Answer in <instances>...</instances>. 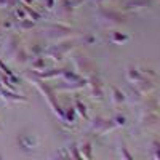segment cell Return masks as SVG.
Returning a JSON list of instances; mask_svg holds the SVG:
<instances>
[{"label": "cell", "instance_id": "2e32d148", "mask_svg": "<svg viewBox=\"0 0 160 160\" xmlns=\"http://www.w3.org/2000/svg\"><path fill=\"white\" fill-rule=\"evenodd\" d=\"M13 24H15V29H18V31H21V32H28V31H31V29L35 28V21L31 19V18L18 19V21H15Z\"/></svg>", "mask_w": 160, "mask_h": 160}, {"label": "cell", "instance_id": "d6a6232c", "mask_svg": "<svg viewBox=\"0 0 160 160\" xmlns=\"http://www.w3.org/2000/svg\"><path fill=\"white\" fill-rule=\"evenodd\" d=\"M68 157L71 158H82V155H80V151L75 144H72L71 148H69V152H68Z\"/></svg>", "mask_w": 160, "mask_h": 160}, {"label": "cell", "instance_id": "d4e9b609", "mask_svg": "<svg viewBox=\"0 0 160 160\" xmlns=\"http://www.w3.org/2000/svg\"><path fill=\"white\" fill-rule=\"evenodd\" d=\"M45 66H47V62H45V58H43V55H42V56H35V58H31V68H32V71H34V72L43 71V69H45Z\"/></svg>", "mask_w": 160, "mask_h": 160}, {"label": "cell", "instance_id": "30bf717a", "mask_svg": "<svg viewBox=\"0 0 160 160\" xmlns=\"http://www.w3.org/2000/svg\"><path fill=\"white\" fill-rule=\"evenodd\" d=\"M0 98H3L5 102H28V98L21 93H18L16 90H8V88H0Z\"/></svg>", "mask_w": 160, "mask_h": 160}, {"label": "cell", "instance_id": "ba28073f", "mask_svg": "<svg viewBox=\"0 0 160 160\" xmlns=\"http://www.w3.org/2000/svg\"><path fill=\"white\" fill-rule=\"evenodd\" d=\"M74 11H75V8H74L71 0H61L58 8H56V19H58V22L69 24V21L74 16Z\"/></svg>", "mask_w": 160, "mask_h": 160}, {"label": "cell", "instance_id": "603a6c76", "mask_svg": "<svg viewBox=\"0 0 160 160\" xmlns=\"http://www.w3.org/2000/svg\"><path fill=\"white\" fill-rule=\"evenodd\" d=\"M109 42L114 43V45H122L125 42H128V35L123 34V32H117V31H112L111 35H109Z\"/></svg>", "mask_w": 160, "mask_h": 160}, {"label": "cell", "instance_id": "4fadbf2b", "mask_svg": "<svg viewBox=\"0 0 160 160\" xmlns=\"http://www.w3.org/2000/svg\"><path fill=\"white\" fill-rule=\"evenodd\" d=\"M85 87H87V78L82 77V78L75 80V82H64V80H62V82L55 90L56 91H75V90H82Z\"/></svg>", "mask_w": 160, "mask_h": 160}, {"label": "cell", "instance_id": "7402d4cb", "mask_svg": "<svg viewBox=\"0 0 160 160\" xmlns=\"http://www.w3.org/2000/svg\"><path fill=\"white\" fill-rule=\"evenodd\" d=\"M75 118H77V112L74 106H68L64 109V117H62V122L68 123V125H74L75 123Z\"/></svg>", "mask_w": 160, "mask_h": 160}, {"label": "cell", "instance_id": "9a60e30c", "mask_svg": "<svg viewBox=\"0 0 160 160\" xmlns=\"http://www.w3.org/2000/svg\"><path fill=\"white\" fill-rule=\"evenodd\" d=\"M109 98H111V101H112L114 106H120L122 102H125V99H127L125 93L120 90V88H117L115 85H111L109 87Z\"/></svg>", "mask_w": 160, "mask_h": 160}, {"label": "cell", "instance_id": "44dd1931", "mask_svg": "<svg viewBox=\"0 0 160 160\" xmlns=\"http://www.w3.org/2000/svg\"><path fill=\"white\" fill-rule=\"evenodd\" d=\"M11 59L22 66V64H28V61H29L31 58H29V55H28V50H26L24 47H19V50L15 53V55H13Z\"/></svg>", "mask_w": 160, "mask_h": 160}, {"label": "cell", "instance_id": "f1b7e54d", "mask_svg": "<svg viewBox=\"0 0 160 160\" xmlns=\"http://www.w3.org/2000/svg\"><path fill=\"white\" fill-rule=\"evenodd\" d=\"M21 7L24 8V11H26V15H28V18H31V19H34L35 22L40 19V18H42V16H40V13H37L31 5H24V3H21Z\"/></svg>", "mask_w": 160, "mask_h": 160}, {"label": "cell", "instance_id": "5b68a950", "mask_svg": "<svg viewBox=\"0 0 160 160\" xmlns=\"http://www.w3.org/2000/svg\"><path fill=\"white\" fill-rule=\"evenodd\" d=\"M72 64H74V69L78 75H82V77H90L91 74H96V66L93 64V61L85 56L83 53H74L72 55Z\"/></svg>", "mask_w": 160, "mask_h": 160}, {"label": "cell", "instance_id": "1f68e13d", "mask_svg": "<svg viewBox=\"0 0 160 160\" xmlns=\"http://www.w3.org/2000/svg\"><path fill=\"white\" fill-rule=\"evenodd\" d=\"M142 95H141V93L135 88V90H133V87H130V99L133 101V102H139L142 98H141Z\"/></svg>", "mask_w": 160, "mask_h": 160}, {"label": "cell", "instance_id": "e0dca14e", "mask_svg": "<svg viewBox=\"0 0 160 160\" xmlns=\"http://www.w3.org/2000/svg\"><path fill=\"white\" fill-rule=\"evenodd\" d=\"M61 71L62 69H48V71H38V72H34L32 71V74L35 75V77H38V78H42V80H51V78H56V77H59L61 75Z\"/></svg>", "mask_w": 160, "mask_h": 160}, {"label": "cell", "instance_id": "5bb4252c", "mask_svg": "<svg viewBox=\"0 0 160 160\" xmlns=\"http://www.w3.org/2000/svg\"><path fill=\"white\" fill-rule=\"evenodd\" d=\"M131 85L135 87L141 95H149V93H152L155 90L154 78H149V77H144L142 80H139V82H136V83H131Z\"/></svg>", "mask_w": 160, "mask_h": 160}, {"label": "cell", "instance_id": "7c38bea8", "mask_svg": "<svg viewBox=\"0 0 160 160\" xmlns=\"http://www.w3.org/2000/svg\"><path fill=\"white\" fill-rule=\"evenodd\" d=\"M139 125H141L144 130L155 128V127L158 125V112H141Z\"/></svg>", "mask_w": 160, "mask_h": 160}, {"label": "cell", "instance_id": "836d02e7", "mask_svg": "<svg viewBox=\"0 0 160 160\" xmlns=\"http://www.w3.org/2000/svg\"><path fill=\"white\" fill-rule=\"evenodd\" d=\"M95 35H91V34H88V35H85L83 38H82V42H83V45H93L95 43Z\"/></svg>", "mask_w": 160, "mask_h": 160}, {"label": "cell", "instance_id": "3957f363", "mask_svg": "<svg viewBox=\"0 0 160 160\" xmlns=\"http://www.w3.org/2000/svg\"><path fill=\"white\" fill-rule=\"evenodd\" d=\"M43 35L48 40H51V42H61V40L74 37L75 31H74V28H71L69 24L53 22V24H48V26L43 28Z\"/></svg>", "mask_w": 160, "mask_h": 160}, {"label": "cell", "instance_id": "83f0119b", "mask_svg": "<svg viewBox=\"0 0 160 160\" xmlns=\"http://www.w3.org/2000/svg\"><path fill=\"white\" fill-rule=\"evenodd\" d=\"M149 157L154 160H160V142L157 139L152 141L151 144V149H149Z\"/></svg>", "mask_w": 160, "mask_h": 160}, {"label": "cell", "instance_id": "ffe728a7", "mask_svg": "<svg viewBox=\"0 0 160 160\" xmlns=\"http://www.w3.org/2000/svg\"><path fill=\"white\" fill-rule=\"evenodd\" d=\"M144 75L141 74V71L138 68H133V66H130V68L127 69V80L130 83H136L139 82V80H142Z\"/></svg>", "mask_w": 160, "mask_h": 160}, {"label": "cell", "instance_id": "e575fe53", "mask_svg": "<svg viewBox=\"0 0 160 160\" xmlns=\"http://www.w3.org/2000/svg\"><path fill=\"white\" fill-rule=\"evenodd\" d=\"M55 7H56V0H45V8L48 11H53Z\"/></svg>", "mask_w": 160, "mask_h": 160}, {"label": "cell", "instance_id": "ab89813d", "mask_svg": "<svg viewBox=\"0 0 160 160\" xmlns=\"http://www.w3.org/2000/svg\"><path fill=\"white\" fill-rule=\"evenodd\" d=\"M0 37H3V29H2V24H0Z\"/></svg>", "mask_w": 160, "mask_h": 160}, {"label": "cell", "instance_id": "277c9868", "mask_svg": "<svg viewBox=\"0 0 160 160\" xmlns=\"http://www.w3.org/2000/svg\"><path fill=\"white\" fill-rule=\"evenodd\" d=\"M75 47H77L75 40L66 38L64 42H59L56 45H51L50 48L43 50V56L45 58H50L51 61H55V62H61L64 59V56L68 55V53H71Z\"/></svg>", "mask_w": 160, "mask_h": 160}, {"label": "cell", "instance_id": "d590c367", "mask_svg": "<svg viewBox=\"0 0 160 160\" xmlns=\"http://www.w3.org/2000/svg\"><path fill=\"white\" fill-rule=\"evenodd\" d=\"M71 2H72V5H74V8H78L80 5H82V3H85V2H87V0H71Z\"/></svg>", "mask_w": 160, "mask_h": 160}, {"label": "cell", "instance_id": "8fae6325", "mask_svg": "<svg viewBox=\"0 0 160 160\" xmlns=\"http://www.w3.org/2000/svg\"><path fill=\"white\" fill-rule=\"evenodd\" d=\"M154 7V0H127L123 3L125 11H141Z\"/></svg>", "mask_w": 160, "mask_h": 160}, {"label": "cell", "instance_id": "ac0fdd59", "mask_svg": "<svg viewBox=\"0 0 160 160\" xmlns=\"http://www.w3.org/2000/svg\"><path fill=\"white\" fill-rule=\"evenodd\" d=\"M18 144L24 151H34V148H35V141L32 139L31 135H19L18 136Z\"/></svg>", "mask_w": 160, "mask_h": 160}, {"label": "cell", "instance_id": "d6986e66", "mask_svg": "<svg viewBox=\"0 0 160 160\" xmlns=\"http://www.w3.org/2000/svg\"><path fill=\"white\" fill-rule=\"evenodd\" d=\"M80 155H82V158H87V160H91L93 158V142L90 139L83 141L82 144H80Z\"/></svg>", "mask_w": 160, "mask_h": 160}, {"label": "cell", "instance_id": "8992f818", "mask_svg": "<svg viewBox=\"0 0 160 160\" xmlns=\"http://www.w3.org/2000/svg\"><path fill=\"white\" fill-rule=\"evenodd\" d=\"M87 87L90 88V96L93 101H102L104 99V87L101 82V77L96 74H91L90 77H87Z\"/></svg>", "mask_w": 160, "mask_h": 160}, {"label": "cell", "instance_id": "52a82bcc", "mask_svg": "<svg viewBox=\"0 0 160 160\" xmlns=\"http://www.w3.org/2000/svg\"><path fill=\"white\" fill-rule=\"evenodd\" d=\"M90 127L93 131H96L98 135H106V133H109L112 130H115V123L112 122V118H106V117H95V118H91L90 120Z\"/></svg>", "mask_w": 160, "mask_h": 160}, {"label": "cell", "instance_id": "8d00e7d4", "mask_svg": "<svg viewBox=\"0 0 160 160\" xmlns=\"http://www.w3.org/2000/svg\"><path fill=\"white\" fill-rule=\"evenodd\" d=\"M19 3H24V5H32L34 0H19Z\"/></svg>", "mask_w": 160, "mask_h": 160}, {"label": "cell", "instance_id": "cb8c5ba5", "mask_svg": "<svg viewBox=\"0 0 160 160\" xmlns=\"http://www.w3.org/2000/svg\"><path fill=\"white\" fill-rule=\"evenodd\" d=\"M74 108H75V112L77 115L80 117H83L85 120H88V109H87V104L83 101H80V99H74Z\"/></svg>", "mask_w": 160, "mask_h": 160}, {"label": "cell", "instance_id": "f546056e", "mask_svg": "<svg viewBox=\"0 0 160 160\" xmlns=\"http://www.w3.org/2000/svg\"><path fill=\"white\" fill-rule=\"evenodd\" d=\"M26 50H28L29 58H35V56H42V55H43V48L40 47V45H37V43H34L32 47L26 48Z\"/></svg>", "mask_w": 160, "mask_h": 160}, {"label": "cell", "instance_id": "4316f807", "mask_svg": "<svg viewBox=\"0 0 160 160\" xmlns=\"http://www.w3.org/2000/svg\"><path fill=\"white\" fill-rule=\"evenodd\" d=\"M59 77L64 80V82H75V80L82 78V75H78L75 71H69V69H62Z\"/></svg>", "mask_w": 160, "mask_h": 160}, {"label": "cell", "instance_id": "f35d334b", "mask_svg": "<svg viewBox=\"0 0 160 160\" xmlns=\"http://www.w3.org/2000/svg\"><path fill=\"white\" fill-rule=\"evenodd\" d=\"M93 2H95V5H96V7H99V5H102V3H104V0H93Z\"/></svg>", "mask_w": 160, "mask_h": 160}, {"label": "cell", "instance_id": "484cf974", "mask_svg": "<svg viewBox=\"0 0 160 160\" xmlns=\"http://www.w3.org/2000/svg\"><path fill=\"white\" fill-rule=\"evenodd\" d=\"M118 157L123 158V160H131V158H133L131 152H130L128 148H127V142H125L123 139H118Z\"/></svg>", "mask_w": 160, "mask_h": 160}, {"label": "cell", "instance_id": "74e56055", "mask_svg": "<svg viewBox=\"0 0 160 160\" xmlns=\"http://www.w3.org/2000/svg\"><path fill=\"white\" fill-rule=\"evenodd\" d=\"M8 5V0H0V8H7Z\"/></svg>", "mask_w": 160, "mask_h": 160}, {"label": "cell", "instance_id": "6da1fadb", "mask_svg": "<svg viewBox=\"0 0 160 160\" xmlns=\"http://www.w3.org/2000/svg\"><path fill=\"white\" fill-rule=\"evenodd\" d=\"M26 77H28L31 82L37 87V90L43 95V98L47 99V102H48V106L51 108V111H53V114H55L56 117H59V120L62 122V117H64V109L61 108V104H59V101H58V96H56V90L53 88L50 83H47V80H42V78H38V77H35L32 72H28L26 74Z\"/></svg>", "mask_w": 160, "mask_h": 160}, {"label": "cell", "instance_id": "9c48e42d", "mask_svg": "<svg viewBox=\"0 0 160 160\" xmlns=\"http://www.w3.org/2000/svg\"><path fill=\"white\" fill-rule=\"evenodd\" d=\"M19 47H21V38H19V35L15 34V32H11V31H8V34H7V37H5V45H3L5 56H7L8 59H11L13 55H15V53L19 50Z\"/></svg>", "mask_w": 160, "mask_h": 160}, {"label": "cell", "instance_id": "4dcf8cb0", "mask_svg": "<svg viewBox=\"0 0 160 160\" xmlns=\"http://www.w3.org/2000/svg\"><path fill=\"white\" fill-rule=\"evenodd\" d=\"M112 122L115 123V127H117V128H120V127H125V125H127V117L118 114V115H115V117L112 118Z\"/></svg>", "mask_w": 160, "mask_h": 160}, {"label": "cell", "instance_id": "7a4b0ae2", "mask_svg": "<svg viewBox=\"0 0 160 160\" xmlns=\"http://www.w3.org/2000/svg\"><path fill=\"white\" fill-rule=\"evenodd\" d=\"M95 18H96V22L101 26V28H106V29L118 28V26L127 22V16L122 11H117L114 8H108V7H102V5H99L96 8Z\"/></svg>", "mask_w": 160, "mask_h": 160}]
</instances>
